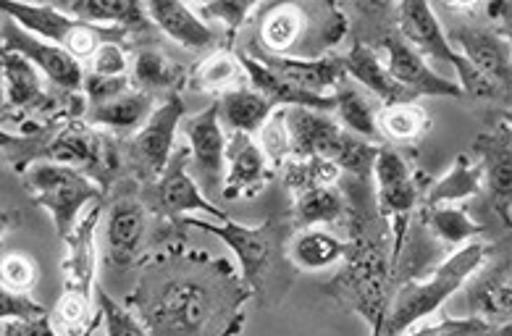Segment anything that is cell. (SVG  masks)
Here are the masks:
<instances>
[{"label":"cell","mask_w":512,"mask_h":336,"mask_svg":"<svg viewBox=\"0 0 512 336\" xmlns=\"http://www.w3.org/2000/svg\"><path fill=\"white\" fill-rule=\"evenodd\" d=\"M253 297L226 260L205 252H161L127 300L150 336H237Z\"/></svg>","instance_id":"cell-1"},{"label":"cell","mask_w":512,"mask_h":336,"mask_svg":"<svg viewBox=\"0 0 512 336\" xmlns=\"http://www.w3.org/2000/svg\"><path fill=\"white\" fill-rule=\"evenodd\" d=\"M0 161L8 163L19 176L35 163L77 168L103 189L113 182L119 168V150L82 116H61L32 126L24 134L0 129Z\"/></svg>","instance_id":"cell-2"},{"label":"cell","mask_w":512,"mask_h":336,"mask_svg":"<svg viewBox=\"0 0 512 336\" xmlns=\"http://www.w3.org/2000/svg\"><path fill=\"white\" fill-rule=\"evenodd\" d=\"M255 19V45L284 58H323L350 29V19L334 3H268L255 8Z\"/></svg>","instance_id":"cell-3"},{"label":"cell","mask_w":512,"mask_h":336,"mask_svg":"<svg viewBox=\"0 0 512 336\" xmlns=\"http://www.w3.org/2000/svg\"><path fill=\"white\" fill-rule=\"evenodd\" d=\"M489 255L491 245L468 242V245L457 247L442 266H436L428 273L426 279H407L394 292L392 302L386 305L384 321H381V329L376 336H402L418 321L434 315L470 276H476V271L484 266Z\"/></svg>","instance_id":"cell-4"},{"label":"cell","mask_w":512,"mask_h":336,"mask_svg":"<svg viewBox=\"0 0 512 336\" xmlns=\"http://www.w3.org/2000/svg\"><path fill=\"white\" fill-rule=\"evenodd\" d=\"M371 224L352 231L350 252H347V266L337 279L329 284V292L358 310L365 321L371 323L373 336L379 334L381 321L386 313V292H389V276H392V255H386L384 237L368 234Z\"/></svg>","instance_id":"cell-5"},{"label":"cell","mask_w":512,"mask_h":336,"mask_svg":"<svg viewBox=\"0 0 512 336\" xmlns=\"http://www.w3.org/2000/svg\"><path fill=\"white\" fill-rule=\"evenodd\" d=\"M100 221V205L79 218L64 239V294L50 313V323L61 336H92L100 313L90 318V297L95 289V229Z\"/></svg>","instance_id":"cell-6"},{"label":"cell","mask_w":512,"mask_h":336,"mask_svg":"<svg viewBox=\"0 0 512 336\" xmlns=\"http://www.w3.org/2000/svg\"><path fill=\"white\" fill-rule=\"evenodd\" d=\"M22 179L35 205L50 213L61 239L69 237L71 229L82 218V210L100 200V192H103L90 176L77 168L58 166V163H35L24 171Z\"/></svg>","instance_id":"cell-7"},{"label":"cell","mask_w":512,"mask_h":336,"mask_svg":"<svg viewBox=\"0 0 512 336\" xmlns=\"http://www.w3.org/2000/svg\"><path fill=\"white\" fill-rule=\"evenodd\" d=\"M397 27H400L402 40L423 61L447 63L449 69L457 74V84H460L463 92L478 95V98H491L497 92L484 77H478L476 71L470 69V63L449 45L442 21H439L431 3H426V0H405V3H400L397 6Z\"/></svg>","instance_id":"cell-8"},{"label":"cell","mask_w":512,"mask_h":336,"mask_svg":"<svg viewBox=\"0 0 512 336\" xmlns=\"http://www.w3.org/2000/svg\"><path fill=\"white\" fill-rule=\"evenodd\" d=\"M179 224L195 226V229H203L221 239L237 255L239 268H242V281L250 287V292H263L266 276L276 263V250L284 242L279 221H266L260 226H242L232 218L224 221V224L200 221V218H182Z\"/></svg>","instance_id":"cell-9"},{"label":"cell","mask_w":512,"mask_h":336,"mask_svg":"<svg viewBox=\"0 0 512 336\" xmlns=\"http://www.w3.org/2000/svg\"><path fill=\"white\" fill-rule=\"evenodd\" d=\"M184 116H187V105L182 95L171 92L161 100V105H155L150 119L129 140V166L145 187L153 184L169 166L176 147V129Z\"/></svg>","instance_id":"cell-10"},{"label":"cell","mask_w":512,"mask_h":336,"mask_svg":"<svg viewBox=\"0 0 512 336\" xmlns=\"http://www.w3.org/2000/svg\"><path fill=\"white\" fill-rule=\"evenodd\" d=\"M187 161H190V147L176 145L166 171L153 184H148L150 205H145L153 213H161V216L171 218L174 224H179L182 216H187V213H208V216L216 218L218 224L229 221L224 210L216 208L211 200H205L203 189L197 187L195 179L187 174Z\"/></svg>","instance_id":"cell-11"},{"label":"cell","mask_w":512,"mask_h":336,"mask_svg":"<svg viewBox=\"0 0 512 336\" xmlns=\"http://www.w3.org/2000/svg\"><path fill=\"white\" fill-rule=\"evenodd\" d=\"M0 48L19 53L27 58L43 77L56 84L58 90L66 95H82V84H85V69L77 58H71L64 48H58L53 42H45L40 37L24 32L16 21L6 19L0 29Z\"/></svg>","instance_id":"cell-12"},{"label":"cell","mask_w":512,"mask_h":336,"mask_svg":"<svg viewBox=\"0 0 512 336\" xmlns=\"http://www.w3.org/2000/svg\"><path fill=\"white\" fill-rule=\"evenodd\" d=\"M148 205L140 192H119L111 200L106 226L108 260L116 268L137 266L148 252Z\"/></svg>","instance_id":"cell-13"},{"label":"cell","mask_w":512,"mask_h":336,"mask_svg":"<svg viewBox=\"0 0 512 336\" xmlns=\"http://www.w3.org/2000/svg\"><path fill=\"white\" fill-rule=\"evenodd\" d=\"M381 50L386 53V71L394 82L405 87L415 100L418 98H463L465 92L460 90V84L455 79L444 77L431 66L428 61H423L418 53H415L405 40H402L400 32H384L381 35Z\"/></svg>","instance_id":"cell-14"},{"label":"cell","mask_w":512,"mask_h":336,"mask_svg":"<svg viewBox=\"0 0 512 336\" xmlns=\"http://www.w3.org/2000/svg\"><path fill=\"white\" fill-rule=\"evenodd\" d=\"M449 45L470 63L494 90H510V42L494 29L460 24L447 35Z\"/></svg>","instance_id":"cell-15"},{"label":"cell","mask_w":512,"mask_h":336,"mask_svg":"<svg viewBox=\"0 0 512 336\" xmlns=\"http://www.w3.org/2000/svg\"><path fill=\"white\" fill-rule=\"evenodd\" d=\"M247 56H253L266 66L274 77L281 82L292 84L297 90L310 92V95H321V98H331L334 92L347 82V71H344L342 56H323V58H284L271 56L266 50H260L253 45L245 50Z\"/></svg>","instance_id":"cell-16"},{"label":"cell","mask_w":512,"mask_h":336,"mask_svg":"<svg viewBox=\"0 0 512 336\" xmlns=\"http://www.w3.org/2000/svg\"><path fill=\"white\" fill-rule=\"evenodd\" d=\"M274 176L276 171L250 134H232L226 140V171L221 182V195L226 200L255 197L274 182Z\"/></svg>","instance_id":"cell-17"},{"label":"cell","mask_w":512,"mask_h":336,"mask_svg":"<svg viewBox=\"0 0 512 336\" xmlns=\"http://www.w3.org/2000/svg\"><path fill=\"white\" fill-rule=\"evenodd\" d=\"M476 153L481 155L484 184H489L491 205L510 229V192H512V153H510V119H502L489 132L476 140Z\"/></svg>","instance_id":"cell-18"},{"label":"cell","mask_w":512,"mask_h":336,"mask_svg":"<svg viewBox=\"0 0 512 336\" xmlns=\"http://www.w3.org/2000/svg\"><path fill=\"white\" fill-rule=\"evenodd\" d=\"M184 132L190 140V158L195 161L197 174L203 176L205 187H221L226 171V134L218 121V105H208L184 121Z\"/></svg>","instance_id":"cell-19"},{"label":"cell","mask_w":512,"mask_h":336,"mask_svg":"<svg viewBox=\"0 0 512 336\" xmlns=\"http://www.w3.org/2000/svg\"><path fill=\"white\" fill-rule=\"evenodd\" d=\"M287 126L292 137V158H334L344 129L329 113L310 108H287Z\"/></svg>","instance_id":"cell-20"},{"label":"cell","mask_w":512,"mask_h":336,"mask_svg":"<svg viewBox=\"0 0 512 336\" xmlns=\"http://www.w3.org/2000/svg\"><path fill=\"white\" fill-rule=\"evenodd\" d=\"M145 14H148L150 24L161 29L169 40L192 53L213 48L218 40L216 32L190 6H184L179 0H150L145 3Z\"/></svg>","instance_id":"cell-21"},{"label":"cell","mask_w":512,"mask_h":336,"mask_svg":"<svg viewBox=\"0 0 512 336\" xmlns=\"http://www.w3.org/2000/svg\"><path fill=\"white\" fill-rule=\"evenodd\" d=\"M344 71L347 77H352L360 87L384 100V105H402V103H415V98L405 87L394 82L386 71L384 61H381L379 50L368 45V42H355L347 56H342Z\"/></svg>","instance_id":"cell-22"},{"label":"cell","mask_w":512,"mask_h":336,"mask_svg":"<svg viewBox=\"0 0 512 336\" xmlns=\"http://www.w3.org/2000/svg\"><path fill=\"white\" fill-rule=\"evenodd\" d=\"M56 6L64 14L87 21V24H98V27H119L124 32H148L150 29L145 3H137V0H69Z\"/></svg>","instance_id":"cell-23"},{"label":"cell","mask_w":512,"mask_h":336,"mask_svg":"<svg viewBox=\"0 0 512 336\" xmlns=\"http://www.w3.org/2000/svg\"><path fill=\"white\" fill-rule=\"evenodd\" d=\"M153 111V95L140 90H129L124 92V95H119V98L108 100V103L87 105L82 119L90 126H100V129H108V132L132 134L150 119V113Z\"/></svg>","instance_id":"cell-24"},{"label":"cell","mask_w":512,"mask_h":336,"mask_svg":"<svg viewBox=\"0 0 512 336\" xmlns=\"http://www.w3.org/2000/svg\"><path fill=\"white\" fill-rule=\"evenodd\" d=\"M195 92H205V95H229L234 90H245L250 87V79H247V71L239 61L237 50H213L211 56H205L203 61L197 63L192 74L187 77Z\"/></svg>","instance_id":"cell-25"},{"label":"cell","mask_w":512,"mask_h":336,"mask_svg":"<svg viewBox=\"0 0 512 336\" xmlns=\"http://www.w3.org/2000/svg\"><path fill=\"white\" fill-rule=\"evenodd\" d=\"M289 216H292V229L347 224L350 221V203L337 187H313L308 192L295 195Z\"/></svg>","instance_id":"cell-26"},{"label":"cell","mask_w":512,"mask_h":336,"mask_svg":"<svg viewBox=\"0 0 512 336\" xmlns=\"http://www.w3.org/2000/svg\"><path fill=\"white\" fill-rule=\"evenodd\" d=\"M132 84L140 92H179L187 84V69L182 63L171 61L163 50L145 45L134 53L132 61Z\"/></svg>","instance_id":"cell-27"},{"label":"cell","mask_w":512,"mask_h":336,"mask_svg":"<svg viewBox=\"0 0 512 336\" xmlns=\"http://www.w3.org/2000/svg\"><path fill=\"white\" fill-rule=\"evenodd\" d=\"M350 252V242L323 229H300L287 247V258L300 271H323L342 263Z\"/></svg>","instance_id":"cell-28"},{"label":"cell","mask_w":512,"mask_h":336,"mask_svg":"<svg viewBox=\"0 0 512 336\" xmlns=\"http://www.w3.org/2000/svg\"><path fill=\"white\" fill-rule=\"evenodd\" d=\"M484 189V171L473 161L470 155H457L452 168L439 179V182L428 184L423 192V205L426 208H439V205H452L468 197H476Z\"/></svg>","instance_id":"cell-29"},{"label":"cell","mask_w":512,"mask_h":336,"mask_svg":"<svg viewBox=\"0 0 512 336\" xmlns=\"http://www.w3.org/2000/svg\"><path fill=\"white\" fill-rule=\"evenodd\" d=\"M473 315L481 321L505 329L510 326V263L491 268L470 289Z\"/></svg>","instance_id":"cell-30"},{"label":"cell","mask_w":512,"mask_h":336,"mask_svg":"<svg viewBox=\"0 0 512 336\" xmlns=\"http://www.w3.org/2000/svg\"><path fill=\"white\" fill-rule=\"evenodd\" d=\"M218 121L226 126L232 134H258V129L266 124V119L276 111L274 105L268 103L263 95L245 87V90H234L229 95L218 98Z\"/></svg>","instance_id":"cell-31"},{"label":"cell","mask_w":512,"mask_h":336,"mask_svg":"<svg viewBox=\"0 0 512 336\" xmlns=\"http://www.w3.org/2000/svg\"><path fill=\"white\" fill-rule=\"evenodd\" d=\"M334 111H337L339 126H342L344 132L379 145V111H376V103H373L371 95L342 84L334 92Z\"/></svg>","instance_id":"cell-32"},{"label":"cell","mask_w":512,"mask_h":336,"mask_svg":"<svg viewBox=\"0 0 512 336\" xmlns=\"http://www.w3.org/2000/svg\"><path fill=\"white\" fill-rule=\"evenodd\" d=\"M426 229L434 234L442 245L463 247L484 231V224H478L465 208L457 205H439V208H426L423 216Z\"/></svg>","instance_id":"cell-33"},{"label":"cell","mask_w":512,"mask_h":336,"mask_svg":"<svg viewBox=\"0 0 512 336\" xmlns=\"http://www.w3.org/2000/svg\"><path fill=\"white\" fill-rule=\"evenodd\" d=\"M281 171V182L292 195L308 192L313 187H337L342 171L329 158H289Z\"/></svg>","instance_id":"cell-34"},{"label":"cell","mask_w":512,"mask_h":336,"mask_svg":"<svg viewBox=\"0 0 512 336\" xmlns=\"http://www.w3.org/2000/svg\"><path fill=\"white\" fill-rule=\"evenodd\" d=\"M379 132L400 145H413L431 132V116L421 105H384L379 111Z\"/></svg>","instance_id":"cell-35"},{"label":"cell","mask_w":512,"mask_h":336,"mask_svg":"<svg viewBox=\"0 0 512 336\" xmlns=\"http://www.w3.org/2000/svg\"><path fill=\"white\" fill-rule=\"evenodd\" d=\"M258 147L271 168H281L292 158V137L287 126V108H276L258 129Z\"/></svg>","instance_id":"cell-36"},{"label":"cell","mask_w":512,"mask_h":336,"mask_svg":"<svg viewBox=\"0 0 512 336\" xmlns=\"http://www.w3.org/2000/svg\"><path fill=\"white\" fill-rule=\"evenodd\" d=\"M255 8L258 3H250V0H213V3L192 6V11L203 21H221L226 27V40H234L239 29L247 24V19L255 14Z\"/></svg>","instance_id":"cell-37"},{"label":"cell","mask_w":512,"mask_h":336,"mask_svg":"<svg viewBox=\"0 0 512 336\" xmlns=\"http://www.w3.org/2000/svg\"><path fill=\"white\" fill-rule=\"evenodd\" d=\"M98 313L106 323V336H150L140 318L119 302L108 297V292L98 289Z\"/></svg>","instance_id":"cell-38"},{"label":"cell","mask_w":512,"mask_h":336,"mask_svg":"<svg viewBox=\"0 0 512 336\" xmlns=\"http://www.w3.org/2000/svg\"><path fill=\"white\" fill-rule=\"evenodd\" d=\"M37 263L27 252H8L0 258V284L11 292L29 294L37 284Z\"/></svg>","instance_id":"cell-39"},{"label":"cell","mask_w":512,"mask_h":336,"mask_svg":"<svg viewBox=\"0 0 512 336\" xmlns=\"http://www.w3.org/2000/svg\"><path fill=\"white\" fill-rule=\"evenodd\" d=\"M497 331V326L481 321L476 315H468V318H442L436 323H423L421 329H410L402 336H489Z\"/></svg>","instance_id":"cell-40"},{"label":"cell","mask_w":512,"mask_h":336,"mask_svg":"<svg viewBox=\"0 0 512 336\" xmlns=\"http://www.w3.org/2000/svg\"><path fill=\"white\" fill-rule=\"evenodd\" d=\"M415 174V168L410 166L405 155L400 150H394L389 145L379 147V155L373 161L371 176L376 179V187H389V184H400Z\"/></svg>","instance_id":"cell-41"},{"label":"cell","mask_w":512,"mask_h":336,"mask_svg":"<svg viewBox=\"0 0 512 336\" xmlns=\"http://www.w3.org/2000/svg\"><path fill=\"white\" fill-rule=\"evenodd\" d=\"M90 74L95 77H129V56L121 42H106L95 50V56L90 58Z\"/></svg>","instance_id":"cell-42"},{"label":"cell","mask_w":512,"mask_h":336,"mask_svg":"<svg viewBox=\"0 0 512 336\" xmlns=\"http://www.w3.org/2000/svg\"><path fill=\"white\" fill-rule=\"evenodd\" d=\"M40 315H48L45 305L32 300L29 294L11 292L0 284V323L27 321V318H40Z\"/></svg>","instance_id":"cell-43"},{"label":"cell","mask_w":512,"mask_h":336,"mask_svg":"<svg viewBox=\"0 0 512 336\" xmlns=\"http://www.w3.org/2000/svg\"><path fill=\"white\" fill-rule=\"evenodd\" d=\"M0 336H61L53 323H50V315H40V318H27V321H6L3 323V334Z\"/></svg>","instance_id":"cell-44"},{"label":"cell","mask_w":512,"mask_h":336,"mask_svg":"<svg viewBox=\"0 0 512 336\" xmlns=\"http://www.w3.org/2000/svg\"><path fill=\"white\" fill-rule=\"evenodd\" d=\"M19 221H22V218H19V210L0 208V239L6 237L11 229H16V226H19Z\"/></svg>","instance_id":"cell-45"},{"label":"cell","mask_w":512,"mask_h":336,"mask_svg":"<svg viewBox=\"0 0 512 336\" xmlns=\"http://www.w3.org/2000/svg\"><path fill=\"white\" fill-rule=\"evenodd\" d=\"M3 108H8V105H6V90H3V79H0V119H3V116H8Z\"/></svg>","instance_id":"cell-46"}]
</instances>
